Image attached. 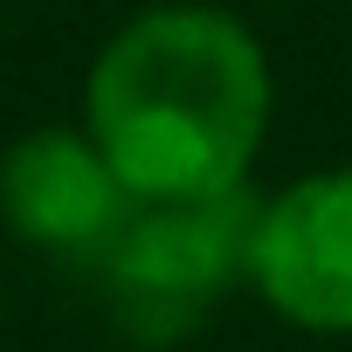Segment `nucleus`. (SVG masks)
<instances>
[{
    "instance_id": "nucleus-3",
    "label": "nucleus",
    "mask_w": 352,
    "mask_h": 352,
    "mask_svg": "<svg viewBox=\"0 0 352 352\" xmlns=\"http://www.w3.org/2000/svg\"><path fill=\"white\" fill-rule=\"evenodd\" d=\"M249 283L297 331H352V166H318L256 208Z\"/></svg>"
},
{
    "instance_id": "nucleus-1",
    "label": "nucleus",
    "mask_w": 352,
    "mask_h": 352,
    "mask_svg": "<svg viewBox=\"0 0 352 352\" xmlns=\"http://www.w3.org/2000/svg\"><path fill=\"white\" fill-rule=\"evenodd\" d=\"M270 56L256 28L208 0L131 14L83 76V131L131 201H201L249 187L270 138Z\"/></svg>"
},
{
    "instance_id": "nucleus-5",
    "label": "nucleus",
    "mask_w": 352,
    "mask_h": 352,
    "mask_svg": "<svg viewBox=\"0 0 352 352\" xmlns=\"http://www.w3.org/2000/svg\"><path fill=\"white\" fill-rule=\"evenodd\" d=\"M0 8H8V0H0Z\"/></svg>"
},
{
    "instance_id": "nucleus-2",
    "label": "nucleus",
    "mask_w": 352,
    "mask_h": 352,
    "mask_svg": "<svg viewBox=\"0 0 352 352\" xmlns=\"http://www.w3.org/2000/svg\"><path fill=\"white\" fill-rule=\"evenodd\" d=\"M256 194H201V201H138L111 249L97 256L111 311L138 338H180L201 311H214L235 283H249Z\"/></svg>"
},
{
    "instance_id": "nucleus-4",
    "label": "nucleus",
    "mask_w": 352,
    "mask_h": 352,
    "mask_svg": "<svg viewBox=\"0 0 352 352\" xmlns=\"http://www.w3.org/2000/svg\"><path fill=\"white\" fill-rule=\"evenodd\" d=\"M131 187L90 131L42 124L0 152V221L49 256H104L131 214Z\"/></svg>"
}]
</instances>
